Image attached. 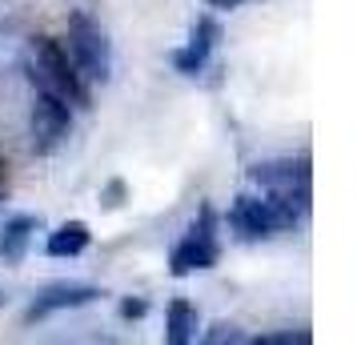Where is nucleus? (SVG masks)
Segmentation results:
<instances>
[{
    "label": "nucleus",
    "mask_w": 357,
    "mask_h": 345,
    "mask_svg": "<svg viewBox=\"0 0 357 345\" xmlns=\"http://www.w3.org/2000/svg\"><path fill=\"white\" fill-rule=\"evenodd\" d=\"M305 213H309L305 197H285V193H261V197H253V193H241L233 201V209H229V225L241 237L257 241V237H273V233L293 229Z\"/></svg>",
    "instance_id": "nucleus-1"
},
{
    "label": "nucleus",
    "mask_w": 357,
    "mask_h": 345,
    "mask_svg": "<svg viewBox=\"0 0 357 345\" xmlns=\"http://www.w3.org/2000/svg\"><path fill=\"white\" fill-rule=\"evenodd\" d=\"M29 81H33V89H45V93H52V97H61L65 105H77V109H89V105H93L84 77L77 72V65L68 61L65 45L52 40V36H36L33 40Z\"/></svg>",
    "instance_id": "nucleus-2"
},
{
    "label": "nucleus",
    "mask_w": 357,
    "mask_h": 345,
    "mask_svg": "<svg viewBox=\"0 0 357 345\" xmlns=\"http://www.w3.org/2000/svg\"><path fill=\"white\" fill-rule=\"evenodd\" d=\"M65 52H68V61L77 65V72H81L84 81L105 84L113 77V45H109V33H105L89 13H73V17H68Z\"/></svg>",
    "instance_id": "nucleus-3"
},
{
    "label": "nucleus",
    "mask_w": 357,
    "mask_h": 345,
    "mask_svg": "<svg viewBox=\"0 0 357 345\" xmlns=\"http://www.w3.org/2000/svg\"><path fill=\"white\" fill-rule=\"evenodd\" d=\"M217 257H221V245H217V213H213L209 205H201V217L189 225V233L169 253V273L173 277H189L193 269H213Z\"/></svg>",
    "instance_id": "nucleus-4"
},
{
    "label": "nucleus",
    "mask_w": 357,
    "mask_h": 345,
    "mask_svg": "<svg viewBox=\"0 0 357 345\" xmlns=\"http://www.w3.org/2000/svg\"><path fill=\"white\" fill-rule=\"evenodd\" d=\"M73 132V105L61 97H52L45 89H36L33 97V148L40 157H49L52 148L65 145V137Z\"/></svg>",
    "instance_id": "nucleus-5"
},
{
    "label": "nucleus",
    "mask_w": 357,
    "mask_h": 345,
    "mask_svg": "<svg viewBox=\"0 0 357 345\" xmlns=\"http://www.w3.org/2000/svg\"><path fill=\"white\" fill-rule=\"evenodd\" d=\"M249 181L261 185V193H285V197L309 201V157H277V161H257L249 169Z\"/></svg>",
    "instance_id": "nucleus-6"
},
{
    "label": "nucleus",
    "mask_w": 357,
    "mask_h": 345,
    "mask_svg": "<svg viewBox=\"0 0 357 345\" xmlns=\"http://www.w3.org/2000/svg\"><path fill=\"white\" fill-rule=\"evenodd\" d=\"M97 297H100L97 285L56 281V285H49V289H40V293H36V301L29 305V313H24V321L33 325V321H40V317H49V313H56V309H81V305H93Z\"/></svg>",
    "instance_id": "nucleus-7"
},
{
    "label": "nucleus",
    "mask_w": 357,
    "mask_h": 345,
    "mask_svg": "<svg viewBox=\"0 0 357 345\" xmlns=\"http://www.w3.org/2000/svg\"><path fill=\"white\" fill-rule=\"evenodd\" d=\"M217 40H221V24H217L213 17H197L193 33H189V45L173 52V68H177V72H185V77H197L201 68L209 65Z\"/></svg>",
    "instance_id": "nucleus-8"
},
{
    "label": "nucleus",
    "mask_w": 357,
    "mask_h": 345,
    "mask_svg": "<svg viewBox=\"0 0 357 345\" xmlns=\"http://www.w3.org/2000/svg\"><path fill=\"white\" fill-rule=\"evenodd\" d=\"M33 233H36L33 217H8L4 221V229H0V257H4V265L24 261V253L33 245Z\"/></svg>",
    "instance_id": "nucleus-9"
},
{
    "label": "nucleus",
    "mask_w": 357,
    "mask_h": 345,
    "mask_svg": "<svg viewBox=\"0 0 357 345\" xmlns=\"http://www.w3.org/2000/svg\"><path fill=\"white\" fill-rule=\"evenodd\" d=\"M89 241H93V233H89V225L84 221H65L61 229L49 233V257H81L84 249H89Z\"/></svg>",
    "instance_id": "nucleus-10"
},
{
    "label": "nucleus",
    "mask_w": 357,
    "mask_h": 345,
    "mask_svg": "<svg viewBox=\"0 0 357 345\" xmlns=\"http://www.w3.org/2000/svg\"><path fill=\"white\" fill-rule=\"evenodd\" d=\"M197 337V309L177 297V301H169V313H165V342L169 345H189Z\"/></svg>",
    "instance_id": "nucleus-11"
},
{
    "label": "nucleus",
    "mask_w": 357,
    "mask_h": 345,
    "mask_svg": "<svg viewBox=\"0 0 357 345\" xmlns=\"http://www.w3.org/2000/svg\"><path fill=\"white\" fill-rule=\"evenodd\" d=\"M309 329H281V333H261L253 337V345H309Z\"/></svg>",
    "instance_id": "nucleus-12"
},
{
    "label": "nucleus",
    "mask_w": 357,
    "mask_h": 345,
    "mask_svg": "<svg viewBox=\"0 0 357 345\" xmlns=\"http://www.w3.org/2000/svg\"><path fill=\"white\" fill-rule=\"evenodd\" d=\"M205 345H225V342H245V333L233 321H217V325H209V333L201 337Z\"/></svg>",
    "instance_id": "nucleus-13"
},
{
    "label": "nucleus",
    "mask_w": 357,
    "mask_h": 345,
    "mask_svg": "<svg viewBox=\"0 0 357 345\" xmlns=\"http://www.w3.org/2000/svg\"><path fill=\"white\" fill-rule=\"evenodd\" d=\"M145 313H149L145 297H125V301H121V317H125V321H137V317H145Z\"/></svg>",
    "instance_id": "nucleus-14"
},
{
    "label": "nucleus",
    "mask_w": 357,
    "mask_h": 345,
    "mask_svg": "<svg viewBox=\"0 0 357 345\" xmlns=\"http://www.w3.org/2000/svg\"><path fill=\"white\" fill-rule=\"evenodd\" d=\"M121 197H125V181H109L105 193H100V205L105 209H121Z\"/></svg>",
    "instance_id": "nucleus-15"
},
{
    "label": "nucleus",
    "mask_w": 357,
    "mask_h": 345,
    "mask_svg": "<svg viewBox=\"0 0 357 345\" xmlns=\"http://www.w3.org/2000/svg\"><path fill=\"white\" fill-rule=\"evenodd\" d=\"M205 4H209V8H241L245 0H205Z\"/></svg>",
    "instance_id": "nucleus-16"
},
{
    "label": "nucleus",
    "mask_w": 357,
    "mask_h": 345,
    "mask_svg": "<svg viewBox=\"0 0 357 345\" xmlns=\"http://www.w3.org/2000/svg\"><path fill=\"white\" fill-rule=\"evenodd\" d=\"M0 201H4V157H0Z\"/></svg>",
    "instance_id": "nucleus-17"
}]
</instances>
